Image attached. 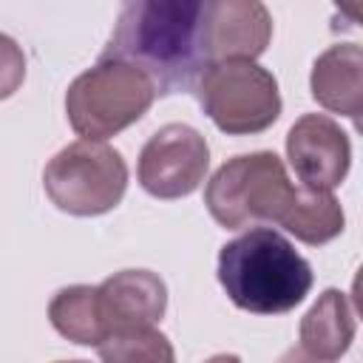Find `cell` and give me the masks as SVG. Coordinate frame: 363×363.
Masks as SVG:
<instances>
[{
	"label": "cell",
	"instance_id": "obj_1",
	"mask_svg": "<svg viewBox=\"0 0 363 363\" xmlns=\"http://www.w3.org/2000/svg\"><path fill=\"white\" fill-rule=\"evenodd\" d=\"M218 284L244 312L284 315L309 295L312 267L281 233L252 227L221 247Z\"/></svg>",
	"mask_w": 363,
	"mask_h": 363
},
{
	"label": "cell",
	"instance_id": "obj_2",
	"mask_svg": "<svg viewBox=\"0 0 363 363\" xmlns=\"http://www.w3.org/2000/svg\"><path fill=\"white\" fill-rule=\"evenodd\" d=\"M156 99L147 65L125 57L102 60L79 74L65 94V113L82 139H108L139 122Z\"/></svg>",
	"mask_w": 363,
	"mask_h": 363
},
{
	"label": "cell",
	"instance_id": "obj_3",
	"mask_svg": "<svg viewBox=\"0 0 363 363\" xmlns=\"http://www.w3.org/2000/svg\"><path fill=\"white\" fill-rule=\"evenodd\" d=\"M298 187L272 150H255L224 162L204 187V204L224 230L284 224Z\"/></svg>",
	"mask_w": 363,
	"mask_h": 363
},
{
	"label": "cell",
	"instance_id": "obj_4",
	"mask_svg": "<svg viewBox=\"0 0 363 363\" xmlns=\"http://www.w3.org/2000/svg\"><path fill=\"white\" fill-rule=\"evenodd\" d=\"M48 199L71 216H102L113 210L128 187V164L111 145L79 139L65 145L43 173Z\"/></svg>",
	"mask_w": 363,
	"mask_h": 363
},
{
	"label": "cell",
	"instance_id": "obj_5",
	"mask_svg": "<svg viewBox=\"0 0 363 363\" xmlns=\"http://www.w3.org/2000/svg\"><path fill=\"white\" fill-rule=\"evenodd\" d=\"M199 99L213 125L230 136L261 133L281 116L278 82L252 60L207 62L199 77Z\"/></svg>",
	"mask_w": 363,
	"mask_h": 363
},
{
	"label": "cell",
	"instance_id": "obj_6",
	"mask_svg": "<svg viewBox=\"0 0 363 363\" xmlns=\"http://www.w3.org/2000/svg\"><path fill=\"white\" fill-rule=\"evenodd\" d=\"M207 3L210 0H125L116 48L156 68L162 65V71H187Z\"/></svg>",
	"mask_w": 363,
	"mask_h": 363
},
{
	"label": "cell",
	"instance_id": "obj_7",
	"mask_svg": "<svg viewBox=\"0 0 363 363\" xmlns=\"http://www.w3.org/2000/svg\"><path fill=\"white\" fill-rule=\"evenodd\" d=\"M207 164V139L184 122H170L142 147L139 182L156 199H184L204 182Z\"/></svg>",
	"mask_w": 363,
	"mask_h": 363
},
{
	"label": "cell",
	"instance_id": "obj_8",
	"mask_svg": "<svg viewBox=\"0 0 363 363\" xmlns=\"http://www.w3.org/2000/svg\"><path fill=\"white\" fill-rule=\"evenodd\" d=\"M272 40V17L261 0H210L199 26V51L207 62L255 60Z\"/></svg>",
	"mask_w": 363,
	"mask_h": 363
},
{
	"label": "cell",
	"instance_id": "obj_9",
	"mask_svg": "<svg viewBox=\"0 0 363 363\" xmlns=\"http://www.w3.org/2000/svg\"><path fill=\"white\" fill-rule=\"evenodd\" d=\"M286 159L301 184L335 190L349 173L352 145L335 119L323 113H306L286 133Z\"/></svg>",
	"mask_w": 363,
	"mask_h": 363
},
{
	"label": "cell",
	"instance_id": "obj_10",
	"mask_svg": "<svg viewBox=\"0 0 363 363\" xmlns=\"http://www.w3.org/2000/svg\"><path fill=\"white\" fill-rule=\"evenodd\" d=\"M108 335L156 326L167 309V286L150 269H122L96 286Z\"/></svg>",
	"mask_w": 363,
	"mask_h": 363
},
{
	"label": "cell",
	"instance_id": "obj_11",
	"mask_svg": "<svg viewBox=\"0 0 363 363\" xmlns=\"http://www.w3.org/2000/svg\"><path fill=\"white\" fill-rule=\"evenodd\" d=\"M309 88L318 105L332 113L357 122L363 108V51L357 43H340L326 48L309 77Z\"/></svg>",
	"mask_w": 363,
	"mask_h": 363
},
{
	"label": "cell",
	"instance_id": "obj_12",
	"mask_svg": "<svg viewBox=\"0 0 363 363\" xmlns=\"http://www.w3.org/2000/svg\"><path fill=\"white\" fill-rule=\"evenodd\" d=\"M354 340V312L346 292L326 289L301 320V354L312 360H337Z\"/></svg>",
	"mask_w": 363,
	"mask_h": 363
},
{
	"label": "cell",
	"instance_id": "obj_13",
	"mask_svg": "<svg viewBox=\"0 0 363 363\" xmlns=\"http://www.w3.org/2000/svg\"><path fill=\"white\" fill-rule=\"evenodd\" d=\"M48 320L62 337L79 346H99L108 337V329L99 312L96 286H88V284L60 289L48 303Z\"/></svg>",
	"mask_w": 363,
	"mask_h": 363
},
{
	"label": "cell",
	"instance_id": "obj_14",
	"mask_svg": "<svg viewBox=\"0 0 363 363\" xmlns=\"http://www.w3.org/2000/svg\"><path fill=\"white\" fill-rule=\"evenodd\" d=\"M281 227L292 233L298 241L318 247L343 233L346 216H343L340 201L332 196V190H315V187L298 184L295 201Z\"/></svg>",
	"mask_w": 363,
	"mask_h": 363
},
{
	"label": "cell",
	"instance_id": "obj_15",
	"mask_svg": "<svg viewBox=\"0 0 363 363\" xmlns=\"http://www.w3.org/2000/svg\"><path fill=\"white\" fill-rule=\"evenodd\" d=\"M99 357L108 363H170L173 360V346L170 340L156 332L153 326L145 329H128V332H113L96 346Z\"/></svg>",
	"mask_w": 363,
	"mask_h": 363
},
{
	"label": "cell",
	"instance_id": "obj_16",
	"mask_svg": "<svg viewBox=\"0 0 363 363\" xmlns=\"http://www.w3.org/2000/svg\"><path fill=\"white\" fill-rule=\"evenodd\" d=\"M26 79V54L9 37L0 34V99H9Z\"/></svg>",
	"mask_w": 363,
	"mask_h": 363
},
{
	"label": "cell",
	"instance_id": "obj_17",
	"mask_svg": "<svg viewBox=\"0 0 363 363\" xmlns=\"http://www.w3.org/2000/svg\"><path fill=\"white\" fill-rule=\"evenodd\" d=\"M335 3H337V9H340L352 23L360 20V0H335Z\"/></svg>",
	"mask_w": 363,
	"mask_h": 363
}]
</instances>
